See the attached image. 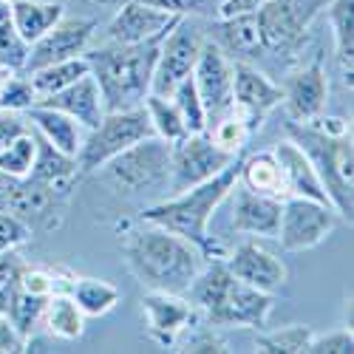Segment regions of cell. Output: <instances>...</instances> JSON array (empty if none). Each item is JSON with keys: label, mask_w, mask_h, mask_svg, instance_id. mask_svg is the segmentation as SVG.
I'll use <instances>...</instances> for the list:
<instances>
[{"label": "cell", "mask_w": 354, "mask_h": 354, "mask_svg": "<svg viewBox=\"0 0 354 354\" xmlns=\"http://www.w3.org/2000/svg\"><path fill=\"white\" fill-rule=\"evenodd\" d=\"M125 261L147 292L173 295H185L204 267V255L196 244L147 221L125 232Z\"/></svg>", "instance_id": "cell-1"}, {"label": "cell", "mask_w": 354, "mask_h": 354, "mask_svg": "<svg viewBox=\"0 0 354 354\" xmlns=\"http://www.w3.org/2000/svg\"><path fill=\"white\" fill-rule=\"evenodd\" d=\"M244 153L235 156L221 173H216L213 179L201 182L190 190H182L165 201L151 204L147 210H142V221L165 227L176 235H182L190 244L201 250L204 258H224L218 241L210 235V218L221 207V201L230 198L232 187L239 185V170H241Z\"/></svg>", "instance_id": "cell-2"}, {"label": "cell", "mask_w": 354, "mask_h": 354, "mask_svg": "<svg viewBox=\"0 0 354 354\" xmlns=\"http://www.w3.org/2000/svg\"><path fill=\"white\" fill-rule=\"evenodd\" d=\"M190 304L204 312L213 329H267L275 298L235 278L221 258H210L207 267L187 286Z\"/></svg>", "instance_id": "cell-3"}, {"label": "cell", "mask_w": 354, "mask_h": 354, "mask_svg": "<svg viewBox=\"0 0 354 354\" xmlns=\"http://www.w3.org/2000/svg\"><path fill=\"white\" fill-rule=\"evenodd\" d=\"M162 40H151V43L108 40V46L85 51L91 77L100 85L105 111H125L145 102V97L151 94V80Z\"/></svg>", "instance_id": "cell-4"}, {"label": "cell", "mask_w": 354, "mask_h": 354, "mask_svg": "<svg viewBox=\"0 0 354 354\" xmlns=\"http://www.w3.org/2000/svg\"><path fill=\"white\" fill-rule=\"evenodd\" d=\"M289 139L315 165L335 213L351 224L354 218V145L351 133H326L312 122H289Z\"/></svg>", "instance_id": "cell-5"}, {"label": "cell", "mask_w": 354, "mask_h": 354, "mask_svg": "<svg viewBox=\"0 0 354 354\" xmlns=\"http://www.w3.org/2000/svg\"><path fill=\"white\" fill-rule=\"evenodd\" d=\"M329 0H267L258 12V32L263 54L281 63H295L309 43L315 17L326 9Z\"/></svg>", "instance_id": "cell-6"}, {"label": "cell", "mask_w": 354, "mask_h": 354, "mask_svg": "<svg viewBox=\"0 0 354 354\" xmlns=\"http://www.w3.org/2000/svg\"><path fill=\"white\" fill-rule=\"evenodd\" d=\"M147 136H156V133L151 128V120H147L145 105L125 108V111H105L100 125L91 128L88 136L82 139V147L77 153L80 173H91V170L105 167L113 156H120L131 145H136Z\"/></svg>", "instance_id": "cell-7"}, {"label": "cell", "mask_w": 354, "mask_h": 354, "mask_svg": "<svg viewBox=\"0 0 354 354\" xmlns=\"http://www.w3.org/2000/svg\"><path fill=\"white\" fill-rule=\"evenodd\" d=\"M105 173L116 190L139 196L167 187L170 182V145L159 136H147L105 165Z\"/></svg>", "instance_id": "cell-8"}, {"label": "cell", "mask_w": 354, "mask_h": 354, "mask_svg": "<svg viewBox=\"0 0 354 354\" xmlns=\"http://www.w3.org/2000/svg\"><path fill=\"white\" fill-rule=\"evenodd\" d=\"M337 213L332 204H320L301 196H286L281 204V221L275 239L286 252H306L323 244L337 227Z\"/></svg>", "instance_id": "cell-9"}, {"label": "cell", "mask_w": 354, "mask_h": 354, "mask_svg": "<svg viewBox=\"0 0 354 354\" xmlns=\"http://www.w3.org/2000/svg\"><path fill=\"white\" fill-rule=\"evenodd\" d=\"M235 156L239 153H227L224 147H218L204 131L187 133L185 139L170 145V182H167L170 196L213 179V176L221 173Z\"/></svg>", "instance_id": "cell-10"}, {"label": "cell", "mask_w": 354, "mask_h": 354, "mask_svg": "<svg viewBox=\"0 0 354 354\" xmlns=\"http://www.w3.org/2000/svg\"><path fill=\"white\" fill-rule=\"evenodd\" d=\"M204 40H207V35H204L190 17H182L170 28L159 46L156 68H153V80H151V94L170 97L173 88L185 77L193 74Z\"/></svg>", "instance_id": "cell-11"}, {"label": "cell", "mask_w": 354, "mask_h": 354, "mask_svg": "<svg viewBox=\"0 0 354 354\" xmlns=\"http://www.w3.org/2000/svg\"><path fill=\"white\" fill-rule=\"evenodd\" d=\"M193 82L201 97L204 113H207V128L218 122L221 116L235 111L232 105V60L207 37L198 51V60L193 68Z\"/></svg>", "instance_id": "cell-12"}, {"label": "cell", "mask_w": 354, "mask_h": 354, "mask_svg": "<svg viewBox=\"0 0 354 354\" xmlns=\"http://www.w3.org/2000/svg\"><path fill=\"white\" fill-rule=\"evenodd\" d=\"M97 28H100V23L94 17H63L60 23H54L37 43H32L23 71L32 74L43 66L82 57L88 51V46H91Z\"/></svg>", "instance_id": "cell-13"}, {"label": "cell", "mask_w": 354, "mask_h": 354, "mask_svg": "<svg viewBox=\"0 0 354 354\" xmlns=\"http://www.w3.org/2000/svg\"><path fill=\"white\" fill-rule=\"evenodd\" d=\"M232 105L255 133L281 105V85L272 82L255 63L232 60Z\"/></svg>", "instance_id": "cell-14"}, {"label": "cell", "mask_w": 354, "mask_h": 354, "mask_svg": "<svg viewBox=\"0 0 354 354\" xmlns=\"http://www.w3.org/2000/svg\"><path fill=\"white\" fill-rule=\"evenodd\" d=\"M142 315H145V332L162 348H173L179 337L196 326L198 309L185 301L182 295L173 292H145L142 298Z\"/></svg>", "instance_id": "cell-15"}, {"label": "cell", "mask_w": 354, "mask_h": 354, "mask_svg": "<svg viewBox=\"0 0 354 354\" xmlns=\"http://www.w3.org/2000/svg\"><path fill=\"white\" fill-rule=\"evenodd\" d=\"M182 20V15L165 12L145 0H125L105 28L111 43H151L162 40L170 28Z\"/></svg>", "instance_id": "cell-16"}, {"label": "cell", "mask_w": 354, "mask_h": 354, "mask_svg": "<svg viewBox=\"0 0 354 354\" xmlns=\"http://www.w3.org/2000/svg\"><path fill=\"white\" fill-rule=\"evenodd\" d=\"M329 102V80L320 60L292 71L281 85V105L286 108L289 122H309L326 111Z\"/></svg>", "instance_id": "cell-17"}, {"label": "cell", "mask_w": 354, "mask_h": 354, "mask_svg": "<svg viewBox=\"0 0 354 354\" xmlns=\"http://www.w3.org/2000/svg\"><path fill=\"white\" fill-rule=\"evenodd\" d=\"M224 267L250 286L261 289V292H270L275 295L283 283H286V267L278 255H272L270 250H263L255 241H244L239 244L230 255L221 258Z\"/></svg>", "instance_id": "cell-18"}, {"label": "cell", "mask_w": 354, "mask_h": 354, "mask_svg": "<svg viewBox=\"0 0 354 354\" xmlns=\"http://www.w3.org/2000/svg\"><path fill=\"white\" fill-rule=\"evenodd\" d=\"M232 230L258 235V239H275L281 221V198L252 193L241 185L232 187Z\"/></svg>", "instance_id": "cell-19"}, {"label": "cell", "mask_w": 354, "mask_h": 354, "mask_svg": "<svg viewBox=\"0 0 354 354\" xmlns=\"http://www.w3.org/2000/svg\"><path fill=\"white\" fill-rule=\"evenodd\" d=\"M37 105H48V108H57L68 113L71 120H77L82 125V131H91L100 125V120L105 116V105H102V94H100V85L91 74L80 77L77 82L66 85L63 91L57 94H48V97H40Z\"/></svg>", "instance_id": "cell-20"}, {"label": "cell", "mask_w": 354, "mask_h": 354, "mask_svg": "<svg viewBox=\"0 0 354 354\" xmlns=\"http://www.w3.org/2000/svg\"><path fill=\"white\" fill-rule=\"evenodd\" d=\"M272 153L281 165L286 196H301V198H312V201H320V204H332L326 190H323V185H320V176H317L315 165L309 162V156L292 139L278 142Z\"/></svg>", "instance_id": "cell-21"}, {"label": "cell", "mask_w": 354, "mask_h": 354, "mask_svg": "<svg viewBox=\"0 0 354 354\" xmlns=\"http://www.w3.org/2000/svg\"><path fill=\"white\" fill-rule=\"evenodd\" d=\"M210 40L230 57V60L255 63L258 57H263L255 12L252 15H235V17H216V32Z\"/></svg>", "instance_id": "cell-22"}, {"label": "cell", "mask_w": 354, "mask_h": 354, "mask_svg": "<svg viewBox=\"0 0 354 354\" xmlns=\"http://www.w3.org/2000/svg\"><path fill=\"white\" fill-rule=\"evenodd\" d=\"M26 120L32 122L37 128V133L54 145L57 151H63L66 156H74L80 153V147H82V125L77 120H71L68 113L63 111H57V108H48V105H32L26 111Z\"/></svg>", "instance_id": "cell-23"}, {"label": "cell", "mask_w": 354, "mask_h": 354, "mask_svg": "<svg viewBox=\"0 0 354 354\" xmlns=\"http://www.w3.org/2000/svg\"><path fill=\"white\" fill-rule=\"evenodd\" d=\"M239 185L261 193V196H272V198H286V187H283V176H281V165L275 159L272 151H258V153H247L241 159V170H239Z\"/></svg>", "instance_id": "cell-24"}, {"label": "cell", "mask_w": 354, "mask_h": 354, "mask_svg": "<svg viewBox=\"0 0 354 354\" xmlns=\"http://www.w3.org/2000/svg\"><path fill=\"white\" fill-rule=\"evenodd\" d=\"M12 23L17 28V35L32 46L37 43L54 23H60L66 17L63 3H46V0H9Z\"/></svg>", "instance_id": "cell-25"}, {"label": "cell", "mask_w": 354, "mask_h": 354, "mask_svg": "<svg viewBox=\"0 0 354 354\" xmlns=\"http://www.w3.org/2000/svg\"><path fill=\"white\" fill-rule=\"evenodd\" d=\"M40 326H46V332L51 337L80 340L82 332H85V315L74 304V298L68 292H54V295H48V301H46Z\"/></svg>", "instance_id": "cell-26"}, {"label": "cell", "mask_w": 354, "mask_h": 354, "mask_svg": "<svg viewBox=\"0 0 354 354\" xmlns=\"http://www.w3.org/2000/svg\"><path fill=\"white\" fill-rule=\"evenodd\" d=\"M329 26L335 35V54L346 71V85L351 91V66H354V0H329L326 3Z\"/></svg>", "instance_id": "cell-27"}, {"label": "cell", "mask_w": 354, "mask_h": 354, "mask_svg": "<svg viewBox=\"0 0 354 354\" xmlns=\"http://www.w3.org/2000/svg\"><path fill=\"white\" fill-rule=\"evenodd\" d=\"M68 295L74 298V304L82 309L85 317H102L111 309H116L120 304V289H116L111 281L102 278H74Z\"/></svg>", "instance_id": "cell-28"}, {"label": "cell", "mask_w": 354, "mask_h": 354, "mask_svg": "<svg viewBox=\"0 0 354 354\" xmlns=\"http://www.w3.org/2000/svg\"><path fill=\"white\" fill-rule=\"evenodd\" d=\"M91 74V68H88V60L85 54L82 57H74V60H63V63H51V66H43L37 71H32V85H35V94L37 100L40 97H48V94H57L63 91L66 85L77 82L80 77Z\"/></svg>", "instance_id": "cell-29"}, {"label": "cell", "mask_w": 354, "mask_h": 354, "mask_svg": "<svg viewBox=\"0 0 354 354\" xmlns=\"http://www.w3.org/2000/svg\"><path fill=\"white\" fill-rule=\"evenodd\" d=\"M145 111H147V120H151V128L159 139H165L167 145H176L179 139L187 136V128L182 122L179 111H176L170 97H159V94H147L145 97Z\"/></svg>", "instance_id": "cell-30"}, {"label": "cell", "mask_w": 354, "mask_h": 354, "mask_svg": "<svg viewBox=\"0 0 354 354\" xmlns=\"http://www.w3.org/2000/svg\"><path fill=\"white\" fill-rule=\"evenodd\" d=\"M315 337V329L306 323H292V326L263 332L255 337V348L263 354H304L309 351V343Z\"/></svg>", "instance_id": "cell-31"}, {"label": "cell", "mask_w": 354, "mask_h": 354, "mask_svg": "<svg viewBox=\"0 0 354 354\" xmlns=\"http://www.w3.org/2000/svg\"><path fill=\"white\" fill-rule=\"evenodd\" d=\"M28 46L12 23V12H9V0L0 3V68L3 71H23L26 60H28Z\"/></svg>", "instance_id": "cell-32"}, {"label": "cell", "mask_w": 354, "mask_h": 354, "mask_svg": "<svg viewBox=\"0 0 354 354\" xmlns=\"http://www.w3.org/2000/svg\"><path fill=\"white\" fill-rule=\"evenodd\" d=\"M35 156H37V133L28 128L23 136L9 142L6 147H0V170L15 176V179H26L32 173Z\"/></svg>", "instance_id": "cell-33"}, {"label": "cell", "mask_w": 354, "mask_h": 354, "mask_svg": "<svg viewBox=\"0 0 354 354\" xmlns=\"http://www.w3.org/2000/svg\"><path fill=\"white\" fill-rule=\"evenodd\" d=\"M170 100H173L176 111H179V116H182V122H185L187 133H201V131H207V113H204L201 97H198V91H196L193 74L185 77L179 85L173 88Z\"/></svg>", "instance_id": "cell-34"}, {"label": "cell", "mask_w": 354, "mask_h": 354, "mask_svg": "<svg viewBox=\"0 0 354 354\" xmlns=\"http://www.w3.org/2000/svg\"><path fill=\"white\" fill-rule=\"evenodd\" d=\"M204 133H207L218 147H224L227 153H241V151H247V142H250V136H252L250 125L241 120L239 111H230L227 116H221L218 122H213Z\"/></svg>", "instance_id": "cell-35"}, {"label": "cell", "mask_w": 354, "mask_h": 354, "mask_svg": "<svg viewBox=\"0 0 354 354\" xmlns=\"http://www.w3.org/2000/svg\"><path fill=\"white\" fill-rule=\"evenodd\" d=\"M37 102V94H35V85L28 77H3L0 80V108L3 111H28Z\"/></svg>", "instance_id": "cell-36"}, {"label": "cell", "mask_w": 354, "mask_h": 354, "mask_svg": "<svg viewBox=\"0 0 354 354\" xmlns=\"http://www.w3.org/2000/svg\"><path fill=\"white\" fill-rule=\"evenodd\" d=\"M26 267V258L17 250L0 252V315H3L12 304V298L20 289V272Z\"/></svg>", "instance_id": "cell-37"}, {"label": "cell", "mask_w": 354, "mask_h": 354, "mask_svg": "<svg viewBox=\"0 0 354 354\" xmlns=\"http://www.w3.org/2000/svg\"><path fill=\"white\" fill-rule=\"evenodd\" d=\"M32 241V227L15 213H0V252L17 250Z\"/></svg>", "instance_id": "cell-38"}, {"label": "cell", "mask_w": 354, "mask_h": 354, "mask_svg": "<svg viewBox=\"0 0 354 354\" xmlns=\"http://www.w3.org/2000/svg\"><path fill=\"white\" fill-rule=\"evenodd\" d=\"M354 335L351 329H335L326 335H315L309 343V354H351Z\"/></svg>", "instance_id": "cell-39"}, {"label": "cell", "mask_w": 354, "mask_h": 354, "mask_svg": "<svg viewBox=\"0 0 354 354\" xmlns=\"http://www.w3.org/2000/svg\"><path fill=\"white\" fill-rule=\"evenodd\" d=\"M145 3L159 6V9L173 12V15H182V17H190V15L216 17L221 0H145Z\"/></svg>", "instance_id": "cell-40"}, {"label": "cell", "mask_w": 354, "mask_h": 354, "mask_svg": "<svg viewBox=\"0 0 354 354\" xmlns=\"http://www.w3.org/2000/svg\"><path fill=\"white\" fill-rule=\"evenodd\" d=\"M20 286L28 295H40V298H48V295L54 292V281H51L48 267H32V263H26V267H23Z\"/></svg>", "instance_id": "cell-41"}, {"label": "cell", "mask_w": 354, "mask_h": 354, "mask_svg": "<svg viewBox=\"0 0 354 354\" xmlns=\"http://www.w3.org/2000/svg\"><path fill=\"white\" fill-rule=\"evenodd\" d=\"M179 348L176 351H216V354H224V351H230V346L216 335V329H204V332H196V335H190L187 340H182V343H176Z\"/></svg>", "instance_id": "cell-42"}, {"label": "cell", "mask_w": 354, "mask_h": 354, "mask_svg": "<svg viewBox=\"0 0 354 354\" xmlns=\"http://www.w3.org/2000/svg\"><path fill=\"white\" fill-rule=\"evenodd\" d=\"M26 131H28L26 116H20L17 111H3V108H0V147H6L9 142L23 136Z\"/></svg>", "instance_id": "cell-43"}, {"label": "cell", "mask_w": 354, "mask_h": 354, "mask_svg": "<svg viewBox=\"0 0 354 354\" xmlns=\"http://www.w3.org/2000/svg\"><path fill=\"white\" fill-rule=\"evenodd\" d=\"M17 351H28V340L0 315V354H17Z\"/></svg>", "instance_id": "cell-44"}, {"label": "cell", "mask_w": 354, "mask_h": 354, "mask_svg": "<svg viewBox=\"0 0 354 354\" xmlns=\"http://www.w3.org/2000/svg\"><path fill=\"white\" fill-rule=\"evenodd\" d=\"M267 0H221L216 17H235V15H252L258 12Z\"/></svg>", "instance_id": "cell-45"}, {"label": "cell", "mask_w": 354, "mask_h": 354, "mask_svg": "<svg viewBox=\"0 0 354 354\" xmlns=\"http://www.w3.org/2000/svg\"><path fill=\"white\" fill-rule=\"evenodd\" d=\"M17 187H20V179H15V176L0 170V213H9Z\"/></svg>", "instance_id": "cell-46"}, {"label": "cell", "mask_w": 354, "mask_h": 354, "mask_svg": "<svg viewBox=\"0 0 354 354\" xmlns=\"http://www.w3.org/2000/svg\"><path fill=\"white\" fill-rule=\"evenodd\" d=\"M0 80H3V74H0Z\"/></svg>", "instance_id": "cell-47"}]
</instances>
